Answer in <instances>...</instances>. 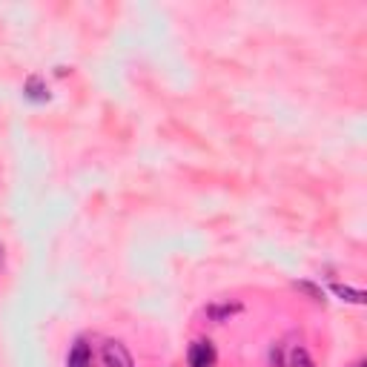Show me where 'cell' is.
Instances as JSON below:
<instances>
[{
    "label": "cell",
    "mask_w": 367,
    "mask_h": 367,
    "mask_svg": "<svg viewBox=\"0 0 367 367\" xmlns=\"http://www.w3.org/2000/svg\"><path fill=\"white\" fill-rule=\"evenodd\" d=\"M216 347L210 338H198L190 344V353H187V367H216Z\"/></svg>",
    "instance_id": "obj_1"
},
{
    "label": "cell",
    "mask_w": 367,
    "mask_h": 367,
    "mask_svg": "<svg viewBox=\"0 0 367 367\" xmlns=\"http://www.w3.org/2000/svg\"><path fill=\"white\" fill-rule=\"evenodd\" d=\"M330 290L341 298V301H350V304H364L367 301V293L364 290H356V287H347V284H330Z\"/></svg>",
    "instance_id": "obj_6"
},
{
    "label": "cell",
    "mask_w": 367,
    "mask_h": 367,
    "mask_svg": "<svg viewBox=\"0 0 367 367\" xmlns=\"http://www.w3.org/2000/svg\"><path fill=\"white\" fill-rule=\"evenodd\" d=\"M24 98H29L32 104L49 101V89H46V84H44L41 75H29V78H26V84H24Z\"/></svg>",
    "instance_id": "obj_5"
},
{
    "label": "cell",
    "mask_w": 367,
    "mask_h": 367,
    "mask_svg": "<svg viewBox=\"0 0 367 367\" xmlns=\"http://www.w3.org/2000/svg\"><path fill=\"white\" fill-rule=\"evenodd\" d=\"M0 267H4V244H0Z\"/></svg>",
    "instance_id": "obj_9"
},
{
    "label": "cell",
    "mask_w": 367,
    "mask_h": 367,
    "mask_svg": "<svg viewBox=\"0 0 367 367\" xmlns=\"http://www.w3.org/2000/svg\"><path fill=\"white\" fill-rule=\"evenodd\" d=\"M350 367H367V364H364V361H356V364H350Z\"/></svg>",
    "instance_id": "obj_10"
},
{
    "label": "cell",
    "mask_w": 367,
    "mask_h": 367,
    "mask_svg": "<svg viewBox=\"0 0 367 367\" xmlns=\"http://www.w3.org/2000/svg\"><path fill=\"white\" fill-rule=\"evenodd\" d=\"M293 287H296V290H301V293H307L313 301H324V290H321V287H316V284H310V281H293Z\"/></svg>",
    "instance_id": "obj_8"
},
{
    "label": "cell",
    "mask_w": 367,
    "mask_h": 367,
    "mask_svg": "<svg viewBox=\"0 0 367 367\" xmlns=\"http://www.w3.org/2000/svg\"><path fill=\"white\" fill-rule=\"evenodd\" d=\"M101 356H104V367H135L129 350L121 341H106Z\"/></svg>",
    "instance_id": "obj_2"
},
{
    "label": "cell",
    "mask_w": 367,
    "mask_h": 367,
    "mask_svg": "<svg viewBox=\"0 0 367 367\" xmlns=\"http://www.w3.org/2000/svg\"><path fill=\"white\" fill-rule=\"evenodd\" d=\"M66 367H92V347L89 341L78 338L69 350V358H66Z\"/></svg>",
    "instance_id": "obj_4"
},
{
    "label": "cell",
    "mask_w": 367,
    "mask_h": 367,
    "mask_svg": "<svg viewBox=\"0 0 367 367\" xmlns=\"http://www.w3.org/2000/svg\"><path fill=\"white\" fill-rule=\"evenodd\" d=\"M236 313H241V304L238 301H213V304H207V318L216 321V324L230 321Z\"/></svg>",
    "instance_id": "obj_3"
},
{
    "label": "cell",
    "mask_w": 367,
    "mask_h": 367,
    "mask_svg": "<svg viewBox=\"0 0 367 367\" xmlns=\"http://www.w3.org/2000/svg\"><path fill=\"white\" fill-rule=\"evenodd\" d=\"M284 367H316V361L310 358V353H307V347H301V344H296V347L290 350V356H287V361H284Z\"/></svg>",
    "instance_id": "obj_7"
}]
</instances>
